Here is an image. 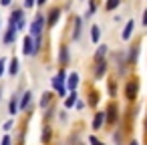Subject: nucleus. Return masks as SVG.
Masks as SVG:
<instances>
[{"label": "nucleus", "instance_id": "1", "mask_svg": "<svg viewBox=\"0 0 147 145\" xmlns=\"http://www.w3.org/2000/svg\"><path fill=\"white\" fill-rule=\"evenodd\" d=\"M137 95H139V81L137 79L127 81V85H125V99L127 101H135Z\"/></svg>", "mask_w": 147, "mask_h": 145}, {"label": "nucleus", "instance_id": "2", "mask_svg": "<svg viewBox=\"0 0 147 145\" xmlns=\"http://www.w3.org/2000/svg\"><path fill=\"white\" fill-rule=\"evenodd\" d=\"M65 79H67L65 71H61V73H59V75L53 79V89H57L61 97H65V91H67V89H65Z\"/></svg>", "mask_w": 147, "mask_h": 145}, {"label": "nucleus", "instance_id": "3", "mask_svg": "<svg viewBox=\"0 0 147 145\" xmlns=\"http://www.w3.org/2000/svg\"><path fill=\"white\" fill-rule=\"evenodd\" d=\"M105 113H107V123H111V125L117 123V119H119V107H117L115 103H111Z\"/></svg>", "mask_w": 147, "mask_h": 145}, {"label": "nucleus", "instance_id": "4", "mask_svg": "<svg viewBox=\"0 0 147 145\" xmlns=\"http://www.w3.org/2000/svg\"><path fill=\"white\" fill-rule=\"evenodd\" d=\"M42 22H45V16H36V20L32 22V26H30V34L36 38V36H40V32H42Z\"/></svg>", "mask_w": 147, "mask_h": 145}, {"label": "nucleus", "instance_id": "5", "mask_svg": "<svg viewBox=\"0 0 147 145\" xmlns=\"http://www.w3.org/2000/svg\"><path fill=\"white\" fill-rule=\"evenodd\" d=\"M105 121H107V113L105 111H97L95 113V119H93V131H99Z\"/></svg>", "mask_w": 147, "mask_h": 145}, {"label": "nucleus", "instance_id": "6", "mask_svg": "<svg viewBox=\"0 0 147 145\" xmlns=\"http://www.w3.org/2000/svg\"><path fill=\"white\" fill-rule=\"evenodd\" d=\"M133 32H135V20H127V24H125V28L121 32V38L123 40H131Z\"/></svg>", "mask_w": 147, "mask_h": 145}, {"label": "nucleus", "instance_id": "7", "mask_svg": "<svg viewBox=\"0 0 147 145\" xmlns=\"http://www.w3.org/2000/svg\"><path fill=\"white\" fill-rule=\"evenodd\" d=\"M107 61L105 59H101V61H97V67H95V79H103L105 77V73H107Z\"/></svg>", "mask_w": 147, "mask_h": 145}, {"label": "nucleus", "instance_id": "8", "mask_svg": "<svg viewBox=\"0 0 147 145\" xmlns=\"http://www.w3.org/2000/svg\"><path fill=\"white\" fill-rule=\"evenodd\" d=\"M79 81H81L79 73H71V75H69V79H67V87H69L71 91H75V89L79 87Z\"/></svg>", "mask_w": 147, "mask_h": 145}, {"label": "nucleus", "instance_id": "9", "mask_svg": "<svg viewBox=\"0 0 147 145\" xmlns=\"http://www.w3.org/2000/svg\"><path fill=\"white\" fill-rule=\"evenodd\" d=\"M22 53H24V55H34V42H32V38H30V36H24Z\"/></svg>", "mask_w": 147, "mask_h": 145}, {"label": "nucleus", "instance_id": "10", "mask_svg": "<svg viewBox=\"0 0 147 145\" xmlns=\"http://www.w3.org/2000/svg\"><path fill=\"white\" fill-rule=\"evenodd\" d=\"M137 57H139V45H135V47H131V49H129V55H127V63H129V65H133V63L137 61Z\"/></svg>", "mask_w": 147, "mask_h": 145}, {"label": "nucleus", "instance_id": "11", "mask_svg": "<svg viewBox=\"0 0 147 145\" xmlns=\"http://www.w3.org/2000/svg\"><path fill=\"white\" fill-rule=\"evenodd\" d=\"M16 30H18V28H16L14 24H10V28H8V30H6V34H4V42H6V45H10V42L14 40V36H16Z\"/></svg>", "mask_w": 147, "mask_h": 145}, {"label": "nucleus", "instance_id": "12", "mask_svg": "<svg viewBox=\"0 0 147 145\" xmlns=\"http://www.w3.org/2000/svg\"><path fill=\"white\" fill-rule=\"evenodd\" d=\"M59 16H61V10H59V8L51 10V14H49V26H55L57 20H59Z\"/></svg>", "mask_w": 147, "mask_h": 145}, {"label": "nucleus", "instance_id": "13", "mask_svg": "<svg viewBox=\"0 0 147 145\" xmlns=\"http://www.w3.org/2000/svg\"><path fill=\"white\" fill-rule=\"evenodd\" d=\"M77 101H79V99H77V93L73 91V93L65 99V107H67V109H71V107H75V103H77Z\"/></svg>", "mask_w": 147, "mask_h": 145}, {"label": "nucleus", "instance_id": "14", "mask_svg": "<svg viewBox=\"0 0 147 145\" xmlns=\"http://www.w3.org/2000/svg\"><path fill=\"white\" fill-rule=\"evenodd\" d=\"M81 24H83V20H81V16H77V18H75V32H73V38H75V40L81 36Z\"/></svg>", "mask_w": 147, "mask_h": 145}, {"label": "nucleus", "instance_id": "15", "mask_svg": "<svg viewBox=\"0 0 147 145\" xmlns=\"http://www.w3.org/2000/svg\"><path fill=\"white\" fill-rule=\"evenodd\" d=\"M107 45H101L99 49H97V53H95V61H101V59H105V55H107Z\"/></svg>", "mask_w": 147, "mask_h": 145}, {"label": "nucleus", "instance_id": "16", "mask_svg": "<svg viewBox=\"0 0 147 145\" xmlns=\"http://www.w3.org/2000/svg\"><path fill=\"white\" fill-rule=\"evenodd\" d=\"M59 59H61V65H67V63H69V49H67V47H61Z\"/></svg>", "mask_w": 147, "mask_h": 145}, {"label": "nucleus", "instance_id": "17", "mask_svg": "<svg viewBox=\"0 0 147 145\" xmlns=\"http://www.w3.org/2000/svg\"><path fill=\"white\" fill-rule=\"evenodd\" d=\"M99 38H101V28L99 26H91V40L99 42Z\"/></svg>", "mask_w": 147, "mask_h": 145}, {"label": "nucleus", "instance_id": "18", "mask_svg": "<svg viewBox=\"0 0 147 145\" xmlns=\"http://www.w3.org/2000/svg\"><path fill=\"white\" fill-rule=\"evenodd\" d=\"M30 97H32V93H30V91H26V93L22 95V101H20V109H26V107L30 105Z\"/></svg>", "mask_w": 147, "mask_h": 145}, {"label": "nucleus", "instance_id": "19", "mask_svg": "<svg viewBox=\"0 0 147 145\" xmlns=\"http://www.w3.org/2000/svg\"><path fill=\"white\" fill-rule=\"evenodd\" d=\"M16 109H18V97H12L10 103H8V111H10V115H14Z\"/></svg>", "mask_w": 147, "mask_h": 145}, {"label": "nucleus", "instance_id": "20", "mask_svg": "<svg viewBox=\"0 0 147 145\" xmlns=\"http://www.w3.org/2000/svg\"><path fill=\"white\" fill-rule=\"evenodd\" d=\"M119 4H121V0H107V2H105V10L111 12V10H115Z\"/></svg>", "mask_w": 147, "mask_h": 145}, {"label": "nucleus", "instance_id": "21", "mask_svg": "<svg viewBox=\"0 0 147 145\" xmlns=\"http://www.w3.org/2000/svg\"><path fill=\"white\" fill-rule=\"evenodd\" d=\"M8 71H10V75H16V73H18V61H16V59H12V63H10Z\"/></svg>", "mask_w": 147, "mask_h": 145}, {"label": "nucleus", "instance_id": "22", "mask_svg": "<svg viewBox=\"0 0 147 145\" xmlns=\"http://www.w3.org/2000/svg\"><path fill=\"white\" fill-rule=\"evenodd\" d=\"M49 103H51V93H45L42 99H40V107H47Z\"/></svg>", "mask_w": 147, "mask_h": 145}, {"label": "nucleus", "instance_id": "23", "mask_svg": "<svg viewBox=\"0 0 147 145\" xmlns=\"http://www.w3.org/2000/svg\"><path fill=\"white\" fill-rule=\"evenodd\" d=\"M109 95H111V97H115V95H117V87H115V83H113V81L109 83Z\"/></svg>", "mask_w": 147, "mask_h": 145}, {"label": "nucleus", "instance_id": "24", "mask_svg": "<svg viewBox=\"0 0 147 145\" xmlns=\"http://www.w3.org/2000/svg\"><path fill=\"white\" fill-rule=\"evenodd\" d=\"M49 139H51V129L45 127V131H42V141H49Z\"/></svg>", "mask_w": 147, "mask_h": 145}, {"label": "nucleus", "instance_id": "25", "mask_svg": "<svg viewBox=\"0 0 147 145\" xmlns=\"http://www.w3.org/2000/svg\"><path fill=\"white\" fill-rule=\"evenodd\" d=\"M89 143H91V145H105V143H101L97 137H89Z\"/></svg>", "mask_w": 147, "mask_h": 145}, {"label": "nucleus", "instance_id": "26", "mask_svg": "<svg viewBox=\"0 0 147 145\" xmlns=\"http://www.w3.org/2000/svg\"><path fill=\"white\" fill-rule=\"evenodd\" d=\"M97 101H99V97L93 93V95H91V99H89V103H91V105H97Z\"/></svg>", "mask_w": 147, "mask_h": 145}, {"label": "nucleus", "instance_id": "27", "mask_svg": "<svg viewBox=\"0 0 147 145\" xmlns=\"http://www.w3.org/2000/svg\"><path fill=\"white\" fill-rule=\"evenodd\" d=\"M34 2H36V0H24V6L30 8V6H34Z\"/></svg>", "mask_w": 147, "mask_h": 145}, {"label": "nucleus", "instance_id": "28", "mask_svg": "<svg viewBox=\"0 0 147 145\" xmlns=\"http://www.w3.org/2000/svg\"><path fill=\"white\" fill-rule=\"evenodd\" d=\"M143 26H145V28H147V8H145V10H143Z\"/></svg>", "mask_w": 147, "mask_h": 145}, {"label": "nucleus", "instance_id": "29", "mask_svg": "<svg viewBox=\"0 0 147 145\" xmlns=\"http://www.w3.org/2000/svg\"><path fill=\"white\" fill-rule=\"evenodd\" d=\"M75 107H77V109H83V107H85V103H83V101H77V103H75Z\"/></svg>", "mask_w": 147, "mask_h": 145}, {"label": "nucleus", "instance_id": "30", "mask_svg": "<svg viewBox=\"0 0 147 145\" xmlns=\"http://www.w3.org/2000/svg\"><path fill=\"white\" fill-rule=\"evenodd\" d=\"M10 127H12V121H6V123H4V129L10 131Z\"/></svg>", "mask_w": 147, "mask_h": 145}, {"label": "nucleus", "instance_id": "31", "mask_svg": "<svg viewBox=\"0 0 147 145\" xmlns=\"http://www.w3.org/2000/svg\"><path fill=\"white\" fill-rule=\"evenodd\" d=\"M2 71H4V59H0V75H2Z\"/></svg>", "mask_w": 147, "mask_h": 145}, {"label": "nucleus", "instance_id": "32", "mask_svg": "<svg viewBox=\"0 0 147 145\" xmlns=\"http://www.w3.org/2000/svg\"><path fill=\"white\" fill-rule=\"evenodd\" d=\"M2 145H10V137H4L2 139Z\"/></svg>", "mask_w": 147, "mask_h": 145}, {"label": "nucleus", "instance_id": "33", "mask_svg": "<svg viewBox=\"0 0 147 145\" xmlns=\"http://www.w3.org/2000/svg\"><path fill=\"white\" fill-rule=\"evenodd\" d=\"M2 4H4V6H8V4H10V0H2Z\"/></svg>", "mask_w": 147, "mask_h": 145}, {"label": "nucleus", "instance_id": "34", "mask_svg": "<svg viewBox=\"0 0 147 145\" xmlns=\"http://www.w3.org/2000/svg\"><path fill=\"white\" fill-rule=\"evenodd\" d=\"M47 2V0H36V4H45Z\"/></svg>", "mask_w": 147, "mask_h": 145}, {"label": "nucleus", "instance_id": "35", "mask_svg": "<svg viewBox=\"0 0 147 145\" xmlns=\"http://www.w3.org/2000/svg\"><path fill=\"white\" fill-rule=\"evenodd\" d=\"M129 145H139V141H131V143H129Z\"/></svg>", "mask_w": 147, "mask_h": 145}, {"label": "nucleus", "instance_id": "36", "mask_svg": "<svg viewBox=\"0 0 147 145\" xmlns=\"http://www.w3.org/2000/svg\"><path fill=\"white\" fill-rule=\"evenodd\" d=\"M145 131H147V119H145Z\"/></svg>", "mask_w": 147, "mask_h": 145}]
</instances>
